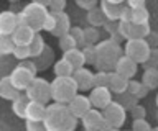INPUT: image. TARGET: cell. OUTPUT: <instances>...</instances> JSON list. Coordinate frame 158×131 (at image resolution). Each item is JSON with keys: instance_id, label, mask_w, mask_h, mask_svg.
Masks as SVG:
<instances>
[{"instance_id": "6da1fadb", "label": "cell", "mask_w": 158, "mask_h": 131, "mask_svg": "<svg viewBox=\"0 0 158 131\" xmlns=\"http://www.w3.org/2000/svg\"><path fill=\"white\" fill-rule=\"evenodd\" d=\"M44 125L48 131H76L77 118L71 113L68 105L53 103L48 105Z\"/></svg>"}, {"instance_id": "7a4b0ae2", "label": "cell", "mask_w": 158, "mask_h": 131, "mask_svg": "<svg viewBox=\"0 0 158 131\" xmlns=\"http://www.w3.org/2000/svg\"><path fill=\"white\" fill-rule=\"evenodd\" d=\"M49 2L51 0H36V2H31L28 5L22 7V10L18 13L20 23L22 25L30 26L35 33L41 31L44 26V21L49 15Z\"/></svg>"}, {"instance_id": "3957f363", "label": "cell", "mask_w": 158, "mask_h": 131, "mask_svg": "<svg viewBox=\"0 0 158 131\" xmlns=\"http://www.w3.org/2000/svg\"><path fill=\"white\" fill-rule=\"evenodd\" d=\"M96 51H97L96 67L104 72H114L117 61L123 56L120 44H117V43H114L110 40H102L96 46Z\"/></svg>"}, {"instance_id": "277c9868", "label": "cell", "mask_w": 158, "mask_h": 131, "mask_svg": "<svg viewBox=\"0 0 158 131\" xmlns=\"http://www.w3.org/2000/svg\"><path fill=\"white\" fill-rule=\"evenodd\" d=\"M79 94V89L73 77H56L51 82V100L53 103L69 105L74 97Z\"/></svg>"}, {"instance_id": "5b68a950", "label": "cell", "mask_w": 158, "mask_h": 131, "mask_svg": "<svg viewBox=\"0 0 158 131\" xmlns=\"http://www.w3.org/2000/svg\"><path fill=\"white\" fill-rule=\"evenodd\" d=\"M150 52L152 48L147 40H130L125 43V48H123V54L137 64H145L150 57Z\"/></svg>"}, {"instance_id": "8992f818", "label": "cell", "mask_w": 158, "mask_h": 131, "mask_svg": "<svg viewBox=\"0 0 158 131\" xmlns=\"http://www.w3.org/2000/svg\"><path fill=\"white\" fill-rule=\"evenodd\" d=\"M25 94L31 102L46 105L51 100V82H48L46 79H41V77H36Z\"/></svg>"}, {"instance_id": "52a82bcc", "label": "cell", "mask_w": 158, "mask_h": 131, "mask_svg": "<svg viewBox=\"0 0 158 131\" xmlns=\"http://www.w3.org/2000/svg\"><path fill=\"white\" fill-rule=\"evenodd\" d=\"M102 115L109 129H120L127 120V110L122 105H118L115 100L102 111Z\"/></svg>"}, {"instance_id": "ba28073f", "label": "cell", "mask_w": 158, "mask_h": 131, "mask_svg": "<svg viewBox=\"0 0 158 131\" xmlns=\"http://www.w3.org/2000/svg\"><path fill=\"white\" fill-rule=\"evenodd\" d=\"M35 79H36V75H35L33 72H30L27 67H23L22 64H18L12 71V74H10V82H12V85L17 90L23 92V94L27 92V89L31 85V82Z\"/></svg>"}, {"instance_id": "9c48e42d", "label": "cell", "mask_w": 158, "mask_h": 131, "mask_svg": "<svg viewBox=\"0 0 158 131\" xmlns=\"http://www.w3.org/2000/svg\"><path fill=\"white\" fill-rule=\"evenodd\" d=\"M89 100H91L92 108L104 111L109 105L112 103V92L109 87H94V89L89 92Z\"/></svg>"}, {"instance_id": "30bf717a", "label": "cell", "mask_w": 158, "mask_h": 131, "mask_svg": "<svg viewBox=\"0 0 158 131\" xmlns=\"http://www.w3.org/2000/svg\"><path fill=\"white\" fill-rule=\"evenodd\" d=\"M69 110H71V113L76 116V118H84L89 111L92 110V105H91V100H89L87 95H82V94H77L74 98L69 102Z\"/></svg>"}, {"instance_id": "8fae6325", "label": "cell", "mask_w": 158, "mask_h": 131, "mask_svg": "<svg viewBox=\"0 0 158 131\" xmlns=\"http://www.w3.org/2000/svg\"><path fill=\"white\" fill-rule=\"evenodd\" d=\"M20 25L18 13L13 10H5L0 13V35H10L12 36L15 30Z\"/></svg>"}, {"instance_id": "7c38bea8", "label": "cell", "mask_w": 158, "mask_h": 131, "mask_svg": "<svg viewBox=\"0 0 158 131\" xmlns=\"http://www.w3.org/2000/svg\"><path fill=\"white\" fill-rule=\"evenodd\" d=\"M81 121L84 125V129H99V131H107L109 129L107 125H106V120H104L102 111L96 110V108H92Z\"/></svg>"}, {"instance_id": "4fadbf2b", "label": "cell", "mask_w": 158, "mask_h": 131, "mask_svg": "<svg viewBox=\"0 0 158 131\" xmlns=\"http://www.w3.org/2000/svg\"><path fill=\"white\" fill-rule=\"evenodd\" d=\"M137 71H138V64H137V62H133L130 57H127L125 54L117 61L115 69H114V72H117L118 75L125 77V79H128V80H132L133 77H135Z\"/></svg>"}, {"instance_id": "5bb4252c", "label": "cell", "mask_w": 158, "mask_h": 131, "mask_svg": "<svg viewBox=\"0 0 158 131\" xmlns=\"http://www.w3.org/2000/svg\"><path fill=\"white\" fill-rule=\"evenodd\" d=\"M73 79L76 82L79 92H87V90L94 89V74L87 69V67H82V69L76 71L73 75Z\"/></svg>"}, {"instance_id": "9a60e30c", "label": "cell", "mask_w": 158, "mask_h": 131, "mask_svg": "<svg viewBox=\"0 0 158 131\" xmlns=\"http://www.w3.org/2000/svg\"><path fill=\"white\" fill-rule=\"evenodd\" d=\"M123 3L122 2H115V0H102L101 2V10L106 15L109 21H117L120 20L122 10H123Z\"/></svg>"}, {"instance_id": "2e32d148", "label": "cell", "mask_w": 158, "mask_h": 131, "mask_svg": "<svg viewBox=\"0 0 158 131\" xmlns=\"http://www.w3.org/2000/svg\"><path fill=\"white\" fill-rule=\"evenodd\" d=\"M150 33H152V30H150V25H148V23H145V25H133V23H128L127 30L123 33V38H125L127 41H130V40H147Z\"/></svg>"}, {"instance_id": "e0dca14e", "label": "cell", "mask_w": 158, "mask_h": 131, "mask_svg": "<svg viewBox=\"0 0 158 131\" xmlns=\"http://www.w3.org/2000/svg\"><path fill=\"white\" fill-rule=\"evenodd\" d=\"M35 36H36V33H35L30 26L22 25V23H20L18 28L12 35V38H13V41H15L17 46H30V43L35 40Z\"/></svg>"}, {"instance_id": "ac0fdd59", "label": "cell", "mask_w": 158, "mask_h": 131, "mask_svg": "<svg viewBox=\"0 0 158 131\" xmlns=\"http://www.w3.org/2000/svg\"><path fill=\"white\" fill-rule=\"evenodd\" d=\"M46 110H48V105L30 100V103L27 106L25 121H44V118H46Z\"/></svg>"}, {"instance_id": "d6986e66", "label": "cell", "mask_w": 158, "mask_h": 131, "mask_svg": "<svg viewBox=\"0 0 158 131\" xmlns=\"http://www.w3.org/2000/svg\"><path fill=\"white\" fill-rule=\"evenodd\" d=\"M54 18H56V26H54V31L51 35L58 36V40L64 35H68L71 31V20H69V15L66 12H61V13H53Z\"/></svg>"}, {"instance_id": "ffe728a7", "label": "cell", "mask_w": 158, "mask_h": 131, "mask_svg": "<svg viewBox=\"0 0 158 131\" xmlns=\"http://www.w3.org/2000/svg\"><path fill=\"white\" fill-rule=\"evenodd\" d=\"M128 79L118 75L117 72H110V77H109V89H110L112 94L115 95H122L128 90Z\"/></svg>"}, {"instance_id": "44dd1931", "label": "cell", "mask_w": 158, "mask_h": 131, "mask_svg": "<svg viewBox=\"0 0 158 131\" xmlns=\"http://www.w3.org/2000/svg\"><path fill=\"white\" fill-rule=\"evenodd\" d=\"M20 95H22V92L17 90V89L12 85L10 77H3V79H0V97H2L3 100L15 102Z\"/></svg>"}, {"instance_id": "7402d4cb", "label": "cell", "mask_w": 158, "mask_h": 131, "mask_svg": "<svg viewBox=\"0 0 158 131\" xmlns=\"http://www.w3.org/2000/svg\"><path fill=\"white\" fill-rule=\"evenodd\" d=\"M63 59L68 61L69 64L73 66L74 71H79V69H82V67L86 66V59H84L82 49H79V48L71 49V51H68V52H63Z\"/></svg>"}, {"instance_id": "603a6c76", "label": "cell", "mask_w": 158, "mask_h": 131, "mask_svg": "<svg viewBox=\"0 0 158 131\" xmlns=\"http://www.w3.org/2000/svg\"><path fill=\"white\" fill-rule=\"evenodd\" d=\"M53 71H54V75H56V77H73L74 72H76V71L73 69V66L69 64L68 61H64L63 57L59 61L54 62Z\"/></svg>"}, {"instance_id": "cb8c5ba5", "label": "cell", "mask_w": 158, "mask_h": 131, "mask_svg": "<svg viewBox=\"0 0 158 131\" xmlns=\"http://www.w3.org/2000/svg\"><path fill=\"white\" fill-rule=\"evenodd\" d=\"M28 103H30V98L27 97V94H22L15 102H12V111L18 116V118H23V120H25Z\"/></svg>"}, {"instance_id": "d4e9b609", "label": "cell", "mask_w": 158, "mask_h": 131, "mask_svg": "<svg viewBox=\"0 0 158 131\" xmlns=\"http://www.w3.org/2000/svg\"><path fill=\"white\" fill-rule=\"evenodd\" d=\"M142 84L148 90L158 89V69H145L142 75Z\"/></svg>"}, {"instance_id": "484cf974", "label": "cell", "mask_w": 158, "mask_h": 131, "mask_svg": "<svg viewBox=\"0 0 158 131\" xmlns=\"http://www.w3.org/2000/svg\"><path fill=\"white\" fill-rule=\"evenodd\" d=\"M107 21H109V20L106 18V15L102 13L101 7H99V8H94V10H91V12H87V23H89L92 28L106 26Z\"/></svg>"}, {"instance_id": "4316f807", "label": "cell", "mask_w": 158, "mask_h": 131, "mask_svg": "<svg viewBox=\"0 0 158 131\" xmlns=\"http://www.w3.org/2000/svg\"><path fill=\"white\" fill-rule=\"evenodd\" d=\"M30 54L31 57H41L44 54V51H46V44H44V38L36 33V36H35V40L30 43Z\"/></svg>"}, {"instance_id": "83f0119b", "label": "cell", "mask_w": 158, "mask_h": 131, "mask_svg": "<svg viewBox=\"0 0 158 131\" xmlns=\"http://www.w3.org/2000/svg\"><path fill=\"white\" fill-rule=\"evenodd\" d=\"M127 92H128V94H132L137 100H140V98H145L150 90H148L147 87L142 84V80L138 82V80H133L132 79L130 82H128V90Z\"/></svg>"}, {"instance_id": "f1b7e54d", "label": "cell", "mask_w": 158, "mask_h": 131, "mask_svg": "<svg viewBox=\"0 0 158 131\" xmlns=\"http://www.w3.org/2000/svg\"><path fill=\"white\" fill-rule=\"evenodd\" d=\"M132 10V8H130ZM150 20V13H148L147 7H140V8H133L132 10V17H130V23L133 25H145Z\"/></svg>"}, {"instance_id": "f546056e", "label": "cell", "mask_w": 158, "mask_h": 131, "mask_svg": "<svg viewBox=\"0 0 158 131\" xmlns=\"http://www.w3.org/2000/svg\"><path fill=\"white\" fill-rule=\"evenodd\" d=\"M15 48H17V44H15L12 36L0 35V56H12Z\"/></svg>"}, {"instance_id": "4dcf8cb0", "label": "cell", "mask_w": 158, "mask_h": 131, "mask_svg": "<svg viewBox=\"0 0 158 131\" xmlns=\"http://www.w3.org/2000/svg\"><path fill=\"white\" fill-rule=\"evenodd\" d=\"M84 38H86V46H97L101 43V33L97 28L92 26L84 28Z\"/></svg>"}, {"instance_id": "1f68e13d", "label": "cell", "mask_w": 158, "mask_h": 131, "mask_svg": "<svg viewBox=\"0 0 158 131\" xmlns=\"http://www.w3.org/2000/svg\"><path fill=\"white\" fill-rule=\"evenodd\" d=\"M12 57L13 56H0V79H3V77H10L12 71L17 67V66H13Z\"/></svg>"}, {"instance_id": "d6a6232c", "label": "cell", "mask_w": 158, "mask_h": 131, "mask_svg": "<svg viewBox=\"0 0 158 131\" xmlns=\"http://www.w3.org/2000/svg\"><path fill=\"white\" fill-rule=\"evenodd\" d=\"M115 102H117L118 105H122L125 110H132L135 105H138V100L132 94H128V92H125V94H122V95H117V100Z\"/></svg>"}, {"instance_id": "836d02e7", "label": "cell", "mask_w": 158, "mask_h": 131, "mask_svg": "<svg viewBox=\"0 0 158 131\" xmlns=\"http://www.w3.org/2000/svg\"><path fill=\"white\" fill-rule=\"evenodd\" d=\"M59 48H61V51L63 52H68V51H71V49H76L77 48V43H76V40L69 35H64V36H61L59 38Z\"/></svg>"}, {"instance_id": "e575fe53", "label": "cell", "mask_w": 158, "mask_h": 131, "mask_svg": "<svg viewBox=\"0 0 158 131\" xmlns=\"http://www.w3.org/2000/svg\"><path fill=\"white\" fill-rule=\"evenodd\" d=\"M109 77H110V72L97 71L94 74V87H109Z\"/></svg>"}, {"instance_id": "d590c367", "label": "cell", "mask_w": 158, "mask_h": 131, "mask_svg": "<svg viewBox=\"0 0 158 131\" xmlns=\"http://www.w3.org/2000/svg\"><path fill=\"white\" fill-rule=\"evenodd\" d=\"M69 35H71V36L74 38V40H76L79 49H82V48L86 46V38H84V30H82V28H79V26H74V28H71Z\"/></svg>"}, {"instance_id": "8d00e7d4", "label": "cell", "mask_w": 158, "mask_h": 131, "mask_svg": "<svg viewBox=\"0 0 158 131\" xmlns=\"http://www.w3.org/2000/svg\"><path fill=\"white\" fill-rule=\"evenodd\" d=\"M82 54H84V59H86V64H94L96 66V59H97L96 46H84L82 48Z\"/></svg>"}, {"instance_id": "74e56055", "label": "cell", "mask_w": 158, "mask_h": 131, "mask_svg": "<svg viewBox=\"0 0 158 131\" xmlns=\"http://www.w3.org/2000/svg\"><path fill=\"white\" fill-rule=\"evenodd\" d=\"M12 56L15 57V59H18L20 62L28 61V57H31V54H30V48H28V46H17Z\"/></svg>"}, {"instance_id": "f35d334b", "label": "cell", "mask_w": 158, "mask_h": 131, "mask_svg": "<svg viewBox=\"0 0 158 131\" xmlns=\"http://www.w3.org/2000/svg\"><path fill=\"white\" fill-rule=\"evenodd\" d=\"M145 69H158V48H153L152 52H150V57L148 61L143 64Z\"/></svg>"}, {"instance_id": "ab89813d", "label": "cell", "mask_w": 158, "mask_h": 131, "mask_svg": "<svg viewBox=\"0 0 158 131\" xmlns=\"http://www.w3.org/2000/svg\"><path fill=\"white\" fill-rule=\"evenodd\" d=\"M25 129L27 131H48L44 121H25Z\"/></svg>"}, {"instance_id": "60d3db41", "label": "cell", "mask_w": 158, "mask_h": 131, "mask_svg": "<svg viewBox=\"0 0 158 131\" xmlns=\"http://www.w3.org/2000/svg\"><path fill=\"white\" fill-rule=\"evenodd\" d=\"M132 131H153L147 120H135L132 123Z\"/></svg>"}, {"instance_id": "b9f144b4", "label": "cell", "mask_w": 158, "mask_h": 131, "mask_svg": "<svg viewBox=\"0 0 158 131\" xmlns=\"http://www.w3.org/2000/svg\"><path fill=\"white\" fill-rule=\"evenodd\" d=\"M64 8H66V2L64 0H51L48 10L51 13H61V12H64Z\"/></svg>"}, {"instance_id": "7bdbcfd3", "label": "cell", "mask_w": 158, "mask_h": 131, "mask_svg": "<svg viewBox=\"0 0 158 131\" xmlns=\"http://www.w3.org/2000/svg\"><path fill=\"white\" fill-rule=\"evenodd\" d=\"M130 113H132L133 121H135V120H145L147 110H145V106H143V105H135V106L130 110Z\"/></svg>"}, {"instance_id": "ee69618b", "label": "cell", "mask_w": 158, "mask_h": 131, "mask_svg": "<svg viewBox=\"0 0 158 131\" xmlns=\"http://www.w3.org/2000/svg\"><path fill=\"white\" fill-rule=\"evenodd\" d=\"M76 5L79 8H84V10L91 12L94 8H97V2L96 0H76Z\"/></svg>"}, {"instance_id": "f6af8a7d", "label": "cell", "mask_w": 158, "mask_h": 131, "mask_svg": "<svg viewBox=\"0 0 158 131\" xmlns=\"http://www.w3.org/2000/svg\"><path fill=\"white\" fill-rule=\"evenodd\" d=\"M54 26H56V18H54V15H53L51 12H49V15H48V18H46V21H44L43 30H44V31L53 33V31H54Z\"/></svg>"}, {"instance_id": "bcb514c9", "label": "cell", "mask_w": 158, "mask_h": 131, "mask_svg": "<svg viewBox=\"0 0 158 131\" xmlns=\"http://www.w3.org/2000/svg\"><path fill=\"white\" fill-rule=\"evenodd\" d=\"M104 28H106V31H107L110 36L115 35V33H118V23H117V21H107Z\"/></svg>"}, {"instance_id": "7dc6e473", "label": "cell", "mask_w": 158, "mask_h": 131, "mask_svg": "<svg viewBox=\"0 0 158 131\" xmlns=\"http://www.w3.org/2000/svg\"><path fill=\"white\" fill-rule=\"evenodd\" d=\"M147 43L150 44L152 49H153V48H156V46H158V35H156V33L152 31L150 35H148V38H147Z\"/></svg>"}, {"instance_id": "c3c4849f", "label": "cell", "mask_w": 158, "mask_h": 131, "mask_svg": "<svg viewBox=\"0 0 158 131\" xmlns=\"http://www.w3.org/2000/svg\"><path fill=\"white\" fill-rule=\"evenodd\" d=\"M125 5L128 7V8H140V7H145V2L143 0H128V2L125 3Z\"/></svg>"}, {"instance_id": "681fc988", "label": "cell", "mask_w": 158, "mask_h": 131, "mask_svg": "<svg viewBox=\"0 0 158 131\" xmlns=\"http://www.w3.org/2000/svg\"><path fill=\"white\" fill-rule=\"evenodd\" d=\"M130 17H132V10L125 5L123 10H122V15H120V20L118 21H130Z\"/></svg>"}, {"instance_id": "f907efd6", "label": "cell", "mask_w": 158, "mask_h": 131, "mask_svg": "<svg viewBox=\"0 0 158 131\" xmlns=\"http://www.w3.org/2000/svg\"><path fill=\"white\" fill-rule=\"evenodd\" d=\"M84 131H99V129H84Z\"/></svg>"}, {"instance_id": "816d5d0a", "label": "cell", "mask_w": 158, "mask_h": 131, "mask_svg": "<svg viewBox=\"0 0 158 131\" xmlns=\"http://www.w3.org/2000/svg\"><path fill=\"white\" fill-rule=\"evenodd\" d=\"M107 131H120V129H107Z\"/></svg>"}, {"instance_id": "f5cc1de1", "label": "cell", "mask_w": 158, "mask_h": 131, "mask_svg": "<svg viewBox=\"0 0 158 131\" xmlns=\"http://www.w3.org/2000/svg\"><path fill=\"white\" fill-rule=\"evenodd\" d=\"M153 131H158V126H156V128H153Z\"/></svg>"}, {"instance_id": "db71d44e", "label": "cell", "mask_w": 158, "mask_h": 131, "mask_svg": "<svg viewBox=\"0 0 158 131\" xmlns=\"http://www.w3.org/2000/svg\"><path fill=\"white\" fill-rule=\"evenodd\" d=\"M156 106H158V95H156Z\"/></svg>"}]
</instances>
